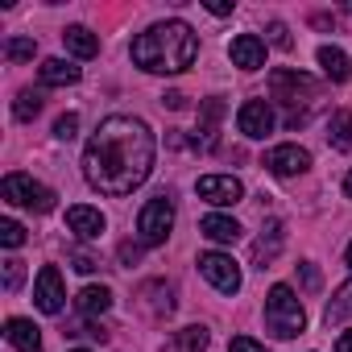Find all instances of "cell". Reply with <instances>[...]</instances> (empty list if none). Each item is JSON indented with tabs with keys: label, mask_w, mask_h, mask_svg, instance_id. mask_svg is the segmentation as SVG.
Wrapping results in <instances>:
<instances>
[{
	"label": "cell",
	"mask_w": 352,
	"mask_h": 352,
	"mask_svg": "<svg viewBox=\"0 0 352 352\" xmlns=\"http://www.w3.org/2000/svg\"><path fill=\"white\" fill-rule=\"evenodd\" d=\"M208 327L204 323H195V327H183V331H174V340L170 344H162V352H204L208 348Z\"/></svg>",
	"instance_id": "obj_20"
},
{
	"label": "cell",
	"mask_w": 352,
	"mask_h": 352,
	"mask_svg": "<svg viewBox=\"0 0 352 352\" xmlns=\"http://www.w3.org/2000/svg\"><path fill=\"white\" fill-rule=\"evenodd\" d=\"M34 302H38L42 315H63V307H67V290H63V274H58V265H42V274H38V282H34Z\"/></svg>",
	"instance_id": "obj_8"
},
{
	"label": "cell",
	"mask_w": 352,
	"mask_h": 352,
	"mask_svg": "<svg viewBox=\"0 0 352 352\" xmlns=\"http://www.w3.org/2000/svg\"><path fill=\"white\" fill-rule=\"evenodd\" d=\"M199 232H204L208 241H216V245H236L245 228H241L232 216H220V212H212V216H204V220H199Z\"/></svg>",
	"instance_id": "obj_16"
},
{
	"label": "cell",
	"mask_w": 352,
	"mask_h": 352,
	"mask_svg": "<svg viewBox=\"0 0 352 352\" xmlns=\"http://www.w3.org/2000/svg\"><path fill=\"white\" fill-rule=\"evenodd\" d=\"M153 133L145 120L137 116H108L100 120V129L91 133L87 149H83V179L100 191V195H133L149 174H153Z\"/></svg>",
	"instance_id": "obj_1"
},
{
	"label": "cell",
	"mask_w": 352,
	"mask_h": 352,
	"mask_svg": "<svg viewBox=\"0 0 352 352\" xmlns=\"http://www.w3.org/2000/svg\"><path fill=\"white\" fill-rule=\"evenodd\" d=\"M5 340L17 352H42V327L34 319H9L5 323Z\"/></svg>",
	"instance_id": "obj_15"
},
{
	"label": "cell",
	"mask_w": 352,
	"mask_h": 352,
	"mask_svg": "<svg viewBox=\"0 0 352 352\" xmlns=\"http://www.w3.org/2000/svg\"><path fill=\"white\" fill-rule=\"evenodd\" d=\"M336 352H352V331H344V336L336 340Z\"/></svg>",
	"instance_id": "obj_38"
},
{
	"label": "cell",
	"mask_w": 352,
	"mask_h": 352,
	"mask_svg": "<svg viewBox=\"0 0 352 352\" xmlns=\"http://www.w3.org/2000/svg\"><path fill=\"white\" fill-rule=\"evenodd\" d=\"M199 274L220 290V294H236L241 290V265L228 253H204L199 257Z\"/></svg>",
	"instance_id": "obj_7"
},
{
	"label": "cell",
	"mask_w": 352,
	"mask_h": 352,
	"mask_svg": "<svg viewBox=\"0 0 352 352\" xmlns=\"http://www.w3.org/2000/svg\"><path fill=\"white\" fill-rule=\"evenodd\" d=\"M21 282H25V261L9 257V261H5V290L13 294V290H21Z\"/></svg>",
	"instance_id": "obj_28"
},
{
	"label": "cell",
	"mask_w": 352,
	"mask_h": 352,
	"mask_svg": "<svg viewBox=\"0 0 352 352\" xmlns=\"http://www.w3.org/2000/svg\"><path fill=\"white\" fill-rule=\"evenodd\" d=\"M75 336H91V340H100V344H104V340H108V327H104V323H87V327H79Z\"/></svg>",
	"instance_id": "obj_35"
},
{
	"label": "cell",
	"mask_w": 352,
	"mask_h": 352,
	"mask_svg": "<svg viewBox=\"0 0 352 352\" xmlns=\"http://www.w3.org/2000/svg\"><path fill=\"white\" fill-rule=\"evenodd\" d=\"M282 245H286V224H282V220H270V224L261 228V236L253 241V265L265 270V265L282 253Z\"/></svg>",
	"instance_id": "obj_14"
},
{
	"label": "cell",
	"mask_w": 352,
	"mask_h": 352,
	"mask_svg": "<svg viewBox=\"0 0 352 352\" xmlns=\"http://www.w3.org/2000/svg\"><path fill=\"white\" fill-rule=\"evenodd\" d=\"M170 228H174V199L170 195H153L141 208V216H137V241L145 249H157V245H166Z\"/></svg>",
	"instance_id": "obj_6"
},
{
	"label": "cell",
	"mask_w": 352,
	"mask_h": 352,
	"mask_svg": "<svg viewBox=\"0 0 352 352\" xmlns=\"http://www.w3.org/2000/svg\"><path fill=\"white\" fill-rule=\"evenodd\" d=\"M265 327H270L278 340H294V336H302V327H307V311H302L298 294H294L286 282H278V286L265 294Z\"/></svg>",
	"instance_id": "obj_3"
},
{
	"label": "cell",
	"mask_w": 352,
	"mask_h": 352,
	"mask_svg": "<svg viewBox=\"0 0 352 352\" xmlns=\"http://www.w3.org/2000/svg\"><path fill=\"white\" fill-rule=\"evenodd\" d=\"M162 104H166V108H183V104H187V96H183V91H166V96H162Z\"/></svg>",
	"instance_id": "obj_36"
},
{
	"label": "cell",
	"mask_w": 352,
	"mask_h": 352,
	"mask_svg": "<svg viewBox=\"0 0 352 352\" xmlns=\"http://www.w3.org/2000/svg\"><path fill=\"white\" fill-rule=\"evenodd\" d=\"M71 265H75L79 274H96V270H100V261H96L91 253H75V261H71Z\"/></svg>",
	"instance_id": "obj_33"
},
{
	"label": "cell",
	"mask_w": 352,
	"mask_h": 352,
	"mask_svg": "<svg viewBox=\"0 0 352 352\" xmlns=\"http://www.w3.org/2000/svg\"><path fill=\"white\" fill-rule=\"evenodd\" d=\"M34 50H38L34 38H9V42H5V58H9V63H30Z\"/></svg>",
	"instance_id": "obj_26"
},
{
	"label": "cell",
	"mask_w": 352,
	"mask_h": 352,
	"mask_svg": "<svg viewBox=\"0 0 352 352\" xmlns=\"http://www.w3.org/2000/svg\"><path fill=\"white\" fill-rule=\"evenodd\" d=\"M67 228H71L79 241H100L104 228H108V220H104L100 208H83V204H75V208H67Z\"/></svg>",
	"instance_id": "obj_12"
},
{
	"label": "cell",
	"mask_w": 352,
	"mask_h": 352,
	"mask_svg": "<svg viewBox=\"0 0 352 352\" xmlns=\"http://www.w3.org/2000/svg\"><path fill=\"white\" fill-rule=\"evenodd\" d=\"M199 38L187 21H157L133 38V63L149 75H179L195 63Z\"/></svg>",
	"instance_id": "obj_2"
},
{
	"label": "cell",
	"mask_w": 352,
	"mask_h": 352,
	"mask_svg": "<svg viewBox=\"0 0 352 352\" xmlns=\"http://www.w3.org/2000/svg\"><path fill=\"white\" fill-rule=\"evenodd\" d=\"M195 191H199V199H208V204H216V208H232V204H241V195H245V187H241L236 174H204Z\"/></svg>",
	"instance_id": "obj_9"
},
{
	"label": "cell",
	"mask_w": 352,
	"mask_h": 352,
	"mask_svg": "<svg viewBox=\"0 0 352 352\" xmlns=\"http://www.w3.org/2000/svg\"><path fill=\"white\" fill-rule=\"evenodd\" d=\"M228 54H232V67H241V71H261V67H265V42H261L257 34L232 38Z\"/></svg>",
	"instance_id": "obj_13"
},
{
	"label": "cell",
	"mask_w": 352,
	"mask_h": 352,
	"mask_svg": "<svg viewBox=\"0 0 352 352\" xmlns=\"http://www.w3.org/2000/svg\"><path fill=\"white\" fill-rule=\"evenodd\" d=\"M274 124H278V116H274V108H270L265 100H245L241 112H236V129H241L245 137H253V141L270 137Z\"/></svg>",
	"instance_id": "obj_10"
},
{
	"label": "cell",
	"mask_w": 352,
	"mask_h": 352,
	"mask_svg": "<svg viewBox=\"0 0 352 352\" xmlns=\"http://www.w3.org/2000/svg\"><path fill=\"white\" fill-rule=\"evenodd\" d=\"M270 42H274L278 50H286V46H290V30H286L282 21H270Z\"/></svg>",
	"instance_id": "obj_31"
},
{
	"label": "cell",
	"mask_w": 352,
	"mask_h": 352,
	"mask_svg": "<svg viewBox=\"0 0 352 352\" xmlns=\"http://www.w3.org/2000/svg\"><path fill=\"white\" fill-rule=\"evenodd\" d=\"M327 141H331V149H340V153H352V112H331L327 116Z\"/></svg>",
	"instance_id": "obj_21"
},
{
	"label": "cell",
	"mask_w": 352,
	"mask_h": 352,
	"mask_svg": "<svg viewBox=\"0 0 352 352\" xmlns=\"http://www.w3.org/2000/svg\"><path fill=\"white\" fill-rule=\"evenodd\" d=\"M0 245H5V249H21L25 245V228L17 220H0Z\"/></svg>",
	"instance_id": "obj_27"
},
{
	"label": "cell",
	"mask_w": 352,
	"mask_h": 352,
	"mask_svg": "<svg viewBox=\"0 0 352 352\" xmlns=\"http://www.w3.org/2000/svg\"><path fill=\"white\" fill-rule=\"evenodd\" d=\"M344 257H348V265H352V245H348V253H344Z\"/></svg>",
	"instance_id": "obj_40"
},
{
	"label": "cell",
	"mask_w": 352,
	"mask_h": 352,
	"mask_svg": "<svg viewBox=\"0 0 352 352\" xmlns=\"http://www.w3.org/2000/svg\"><path fill=\"white\" fill-rule=\"evenodd\" d=\"M265 170L278 174V179H290V174L311 170V153H307L302 145H274V149L265 153Z\"/></svg>",
	"instance_id": "obj_11"
},
{
	"label": "cell",
	"mask_w": 352,
	"mask_h": 352,
	"mask_svg": "<svg viewBox=\"0 0 352 352\" xmlns=\"http://www.w3.org/2000/svg\"><path fill=\"white\" fill-rule=\"evenodd\" d=\"M75 133H79V116H75V112H67V116L54 120V137H58V141H75Z\"/></svg>",
	"instance_id": "obj_29"
},
{
	"label": "cell",
	"mask_w": 352,
	"mask_h": 352,
	"mask_svg": "<svg viewBox=\"0 0 352 352\" xmlns=\"http://www.w3.org/2000/svg\"><path fill=\"white\" fill-rule=\"evenodd\" d=\"M319 67H323V75L331 79V83H348L352 79V58L340 50V46H319Z\"/></svg>",
	"instance_id": "obj_17"
},
{
	"label": "cell",
	"mask_w": 352,
	"mask_h": 352,
	"mask_svg": "<svg viewBox=\"0 0 352 352\" xmlns=\"http://www.w3.org/2000/svg\"><path fill=\"white\" fill-rule=\"evenodd\" d=\"M344 195L352 199V170H348V179H344Z\"/></svg>",
	"instance_id": "obj_39"
},
{
	"label": "cell",
	"mask_w": 352,
	"mask_h": 352,
	"mask_svg": "<svg viewBox=\"0 0 352 352\" xmlns=\"http://www.w3.org/2000/svg\"><path fill=\"white\" fill-rule=\"evenodd\" d=\"M141 294L149 298V311H153V315H170V311H174V298H170V286H166V282H149Z\"/></svg>",
	"instance_id": "obj_25"
},
{
	"label": "cell",
	"mask_w": 352,
	"mask_h": 352,
	"mask_svg": "<svg viewBox=\"0 0 352 352\" xmlns=\"http://www.w3.org/2000/svg\"><path fill=\"white\" fill-rule=\"evenodd\" d=\"M42 91H34V87H25V91H17V100H13V116L17 120H34L38 112H42Z\"/></svg>",
	"instance_id": "obj_24"
},
{
	"label": "cell",
	"mask_w": 352,
	"mask_h": 352,
	"mask_svg": "<svg viewBox=\"0 0 352 352\" xmlns=\"http://www.w3.org/2000/svg\"><path fill=\"white\" fill-rule=\"evenodd\" d=\"M298 278H302V286H307V290H319V282H323V278H319V270H315L311 261H302V265H298Z\"/></svg>",
	"instance_id": "obj_32"
},
{
	"label": "cell",
	"mask_w": 352,
	"mask_h": 352,
	"mask_svg": "<svg viewBox=\"0 0 352 352\" xmlns=\"http://www.w3.org/2000/svg\"><path fill=\"white\" fill-rule=\"evenodd\" d=\"M38 75H42L46 87H71V83L83 79V71H79L75 63H67V58H46V63L38 67Z\"/></svg>",
	"instance_id": "obj_18"
},
{
	"label": "cell",
	"mask_w": 352,
	"mask_h": 352,
	"mask_svg": "<svg viewBox=\"0 0 352 352\" xmlns=\"http://www.w3.org/2000/svg\"><path fill=\"white\" fill-rule=\"evenodd\" d=\"M0 195H5L13 208L38 212V216L54 212V199H58V195H54L46 183H34L30 174H5V183H0Z\"/></svg>",
	"instance_id": "obj_5"
},
{
	"label": "cell",
	"mask_w": 352,
	"mask_h": 352,
	"mask_svg": "<svg viewBox=\"0 0 352 352\" xmlns=\"http://www.w3.org/2000/svg\"><path fill=\"white\" fill-rule=\"evenodd\" d=\"M228 352H265V344H257L253 336H232V344H228Z\"/></svg>",
	"instance_id": "obj_30"
},
{
	"label": "cell",
	"mask_w": 352,
	"mask_h": 352,
	"mask_svg": "<svg viewBox=\"0 0 352 352\" xmlns=\"http://www.w3.org/2000/svg\"><path fill=\"white\" fill-rule=\"evenodd\" d=\"M232 9H236V5H220V0H212V5H208V13H212V17H228Z\"/></svg>",
	"instance_id": "obj_37"
},
{
	"label": "cell",
	"mask_w": 352,
	"mask_h": 352,
	"mask_svg": "<svg viewBox=\"0 0 352 352\" xmlns=\"http://www.w3.org/2000/svg\"><path fill=\"white\" fill-rule=\"evenodd\" d=\"M270 87H274V100L290 104L286 124H290V129L307 124V108H298V96H302V104H315V100H319V83H315L311 75H302V71H274Z\"/></svg>",
	"instance_id": "obj_4"
},
{
	"label": "cell",
	"mask_w": 352,
	"mask_h": 352,
	"mask_svg": "<svg viewBox=\"0 0 352 352\" xmlns=\"http://www.w3.org/2000/svg\"><path fill=\"white\" fill-rule=\"evenodd\" d=\"M141 249H145V245H133V241H124V245H120V261H124V265H133V261L141 257Z\"/></svg>",
	"instance_id": "obj_34"
},
{
	"label": "cell",
	"mask_w": 352,
	"mask_h": 352,
	"mask_svg": "<svg viewBox=\"0 0 352 352\" xmlns=\"http://www.w3.org/2000/svg\"><path fill=\"white\" fill-rule=\"evenodd\" d=\"M75 307H79V315H104L112 307V290L108 286H83L75 294Z\"/></svg>",
	"instance_id": "obj_22"
},
{
	"label": "cell",
	"mask_w": 352,
	"mask_h": 352,
	"mask_svg": "<svg viewBox=\"0 0 352 352\" xmlns=\"http://www.w3.org/2000/svg\"><path fill=\"white\" fill-rule=\"evenodd\" d=\"M71 352H87V348H71Z\"/></svg>",
	"instance_id": "obj_41"
},
{
	"label": "cell",
	"mask_w": 352,
	"mask_h": 352,
	"mask_svg": "<svg viewBox=\"0 0 352 352\" xmlns=\"http://www.w3.org/2000/svg\"><path fill=\"white\" fill-rule=\"evenodd\" d=\"M63 46H67L75 58H96V54H100V38H96L87 25H67V30H63Z\"/></svg>",
	"instance_id": "obj_19"
},
{
	"label": "cell",
	"mask_w": 352,
	"mask_h": 352,
	"mask_svg": "<svg viewBox=\"0 0 352 352\" xmlns=\"http://www.w3.org/2000/svg\"><path fill=\"white\" fill-rule=\"evenodd\" d=\"M348 315H352V282L336 290V298L327 302V311H323V319H327V327H331V323H344Z\"/></svg>",
	"instance_id": "obj_23"
}]
</instances>
